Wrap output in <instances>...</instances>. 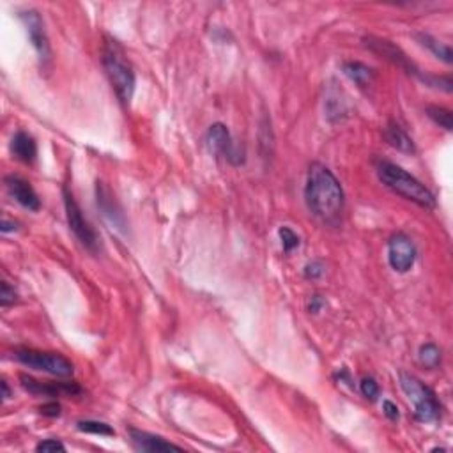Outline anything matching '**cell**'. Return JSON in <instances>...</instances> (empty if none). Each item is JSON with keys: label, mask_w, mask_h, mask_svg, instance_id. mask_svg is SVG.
Instances as JSON below:
<instances>
[{"label": "cell", "mask_w": 453, "mask_h": 453, "mask_svg": "<svg viewBox=\"0 0 453 453\" xmlns=\"http://www.w3.org/2000/svg\"><path fill=\"white\" fill-rule=\"evenodd\" d=\"M2 390H4V393H2V398H4V400H8V398L11 397V391H9L8 381H2Z\"/></svg>", "instance_id": "1f68e13d"}, {"label": "cell", "mask_w": 453, "mask_h": 453, "mask_svg": "<svg viewBox=\"0 0 453 453\" xmlns=\"http://www.w3.org/2000/svg\"><path fill=\"white\" fill-rule=\"evenodd\" d=\"M16 299H18L16 290L13 289L8 282H2V289H0V305L4 306V309H8L13 303H16Z\"/></svg>", "instance_id": "d4e9b609"}, {"label": "cell", "mask_w": 453, "mask_h": 453, "mask_svg": "<svg viewBox=\"0 0 453 453\" xmlns=\"http://www.w3.org/2000/svg\"><path fill=\"white\" fill-rule=\"evenodd\" d=\"M20 383H22L23 390L36 397H62V395L73 397V395L82 393V388L76 383H46V381H37L25 374L20 375Z\"/></svg>", "instance_id": "8fae6325"}, {"label": "cell", "mask_w": 453, "mask_h": 453, "mask_svg": "<svg viewBox=\"0 0 453 453\" xmlns=\"http://www.w3.org/2000/svg\"><path fill=\"white\" fill-rule=\"evenodd\" d=\"M60 404L59 402L52 400V402H46V404H43L41 407H39V412H41L43 417H48V418H57L60 417Z\"/></svg>", "instance_id": "83f0119b"}, {"label": "cell", "mask_w": 453, "mask_h": 453, "mask_svg": "<svg viewBox=\"0 0 453 453\" xmlns=\"http://www.w3.org/2000/svg\"><path fill=\"white\" fill-rule=\"evenodd\" d=\"M418 360L425 368H438L441 363V349L435 344H424L418 353Z\"/></svg>", "instance_id": "ffe728a7"}, {"label": "cell", "mask_w": 453, "mask_h": 453, "mask_svg": "<svg viewBox=\"0 0 453 453\" xmlns=\"http://www.w3.org/2000/svg\"><path fill=\"white\" fill-rule=\"evenodd\" d=\"M344 73L360 87L370 86L372 79H374V69L372 67H368L363 62H354V60L344 64Z\"/></svg>", "instance_id": "ac0fdd59"}, {"label": "cell", "mask_w": 453, "mask_h": 453, "mask_svg": "<svg viewBox=\"0 0 453 453\" xmlns=\"http://www.w3.org/2000/svg\"><path fill=\"white\" fill-rule=\"evenodd\" d=\"M103 67L121 103H130L135 94V71L126 59L123 46L116 39H107L104 43Z\"/></svg>", "instance_id": "3957f363"}, {"label": "cell", "mask_w": 453, "mask_h": 453, "mask_svg": "<svg viewBox=\"0 0 453 453\" xmlns=\"http://www.w3.org/2000/svg\"><path fill=\"white\" fill-rule=\"evenodd\" d=\"M414 37H417V41L420 43L421 46H425L428 52H432V55H435L438 59H441L442 62L449 64L453 60V52H452V48L446 45V43L438 41L435 37H432L431 34H425V32L414 34Z\"/></svg>", "instance_id": "e0dca14e"}, {"label": "cell", "mask_w": 453, "mask_h": 453, "mask_svg": "<svg viewBox=\"0 0 453 453\" xmlns=\"http://www.w3.org/2000/svg\"><path fill=\"white\" fill-rule=\"evenodd\" d=\"M324 264L320 260H312L305 266V276L310 280H317L324 275Z\"/></svg>", "instance_id": "4316f807"}, {"label": "cell", "mask_w": 453, "mask_h": 453, "mask_svg": "<svg viewBox=\"0 0 453 453\" xmlns=\"http://www.w3.org/2000/svg\"><path fill=\"white\" fill-rule=\"evenodd\" d=\"M6 186L8 191L11 194V197L18 202L20 205H23L29 211H39L41 208V201L37 197L36 190L30 186L29 181H25L20 175H8L6 177Z\"/></svg>", "instance_id": "5bb4252c"}, {"label": "cell", "mask_w": 453, "mask_h": 453, "mask_svg": "<svg viewBox=\"0 0 453 453\" xmlns=\"http://www.w3.org/2000/svg\"><path fill=\"white\" fill-rule=\"evenodd\" d=\"M365 46H367L368 50H372L374 53H377V55L384 57L386 60H390L391 64H395L397 67H400V69H404L405 73L412 74V76H418V79H421V69L417 66V64L412 62L411 59H409L407 55H405V52L402 48H398L397 45H393L391 41H388V39H383V37H374V36H368L363 39Z\"/></svg>", "instance_id": "ba28073f"}, {"label": "cell", "mask_w": 453, "mask_h": 453, "mask_svg": "<svg viewBox=\"0 0 453 453\" xmlns=\"http://www.w3.org/2000/svg\"><path fill=\"white\" fill-rule=\"evenodd\" d=\"M360 391L365 398L374 402L379 397V384L375 383L374 377H367V375H365L363 379L360 381Z\"/></svg>", "instance_id": "cb8c5ba5"}, {"label": "cell", "mask_w": 453, "mask_h": 453, "mask_svg": "<svg viewBox=\"0 0 453 453\" xmlns=\"http://www.w3.org/2000/svg\"><path fill=\"white\" fill-rule=\"evenodd\" d=\"M420 80L425 83V86L434 87V89H441L445 90V93H452L453 89V80L449 74H446V76H438V74L424 73Z\"/></svg>", "instance_id": "7402d4cb"}, {"label": "cell", "mask_w": 453, "mask_h": 453, "mask_svg": "<svg viewBox=\"0 0 453 453\" xmlns=\"http://www.w3.org/2000/svg\"><path fill=\"white\" fill-rule=\"evenodd\" d=\"M16 229H18V225H16L15 222H9L8 218H4V222H2V232H4V234L16 231Z\"/></svg>", "instance_id": "4dcf8cb0"}, {"label": "cell", "mask_w": 453, "mask_h": 453, "mask_svg": "<svg viewBox=\"0 0 453 453\" xmlns=\"http://www.w3.org/2000/svg\"><path fill=\"white\" fill-rule=\"evenodd\" d=\"M375 170L379 175L381 182L386 188H390L393 194L400 195L405 201L412 202V204L420 205V208L432 209L435 205V197L424 182L418 181L414 175L409 174L398 165L391 163V161L379 160L375 163Z\"/></svg>", "instance_id": "7a4b0ae2"}, {"label": "cell", "mask_w": 453, "mask_h": 453, "mask_svg": "<svg viewBox=\"0 0 453 453\" xmlns=\"http://www.w3.org/2000/svg\"><path fill=\"white\" fill-rule=\"evenodd\" d=\"M36 452L39 453H48V452H66V446L62 445L60 441H57V439H45V441L37 442L36 446Z\"/></svg>", "instance_id": "484cf974"}, {"label": "cell", "mask_w": 453, "mask_h": 453, "mask_svg": "<svg viewBox=\"0 0 453 453\" xmlns=\"http://www.w3.org/2000/svg\"><path fill=\"white\" fill-rule=\"evenodd\" d=\"M20 20H22L23 25H25L29 39L30 43H32L34 50L37 52V55H39V60H41L43 64L48 62L50 55H52V50H50V41L48 36H46L45 23H43L41 15L37 11H34V9H29V11L20 13Z\"/></svg>", "instance_id": "30bf717a"}, {"label": "cell", "mask_w": 453, "mask_h": 453, "mask_svg": "<svg viewBox=\"0 0 453 453\" xmlns=\"http://www.w3.org/2000/svg\"><path fill=\"white\" fill-rule=\"evenodd\" d=\"M278 236L280 239H282V248L285 253H290L294 248L299 246V236H297L290 226H280Z\"/></svg>", "instance_id": "603a6c76"}, {"label": "cell", "mask_w": 453, "mask_h": 453, "mask_svg": "<svg viewBox=\"0 0 453 453\" xmlns=\"http://www.w3.org/2000/svg\"><path fill=\"white\" fill-rule=\"evenodd\" d=\"M383 412H384V417H386L388 420H391V421H397L398 417H400V412H398L397 404H393L391 400H384L383 402Z\"/></svg>", "instance_id": "f546056e"}, {"label": "cell", "mask_w": 453, "mask_h": 453, "mask_svg": "<svg viewBox=\"0 0 453 453\" xmlns=\"http://www.w3.org/2000/svg\"><path fill=\"white\" fill-rule=\"evenodd\" d=\"M305 201L310 212L324 223H338L344 211L342 184L323 163H312L305 184Z\"/></svg>", "instance_id": "6da1fadb"}, {"label": "cell", "mask_w": 453, "mask_h": 453, "mask_svg": "<svg viewBox=\"0 0 453 453\" xmlns=\"http://www.w3.org/2000/svg\"><path fill=\"white\" fill-rule=\"evenodd\" d=\"M398 381H400L402 391L414 407V418L418 421L432 424V421H435L441 417V404H439L438 397H435V393L431 388L425 386L418 377L407 374V372H400Z\"/></svg>", "instance_id": "277c9868"}, {"label": "cell", "mask_w": 453, "mask_h": 453, "mask_svg": "<svg viewBox=\"0 0 453 453\" xmlns=\"http://www.w3.org/2000/svg\"><path fill=\"white\" fill-rule=\"evenodd\" d=\"M425 111H427L428 119H431L434 124H438L439 128H442V130L446 131L453 130L452 111H449L448 108L439 107V104H431V107H427V110Z\"/></svg>", "instance_id": "d6986e66"}, {"label": "cell", "mask_w": 453, "mask_h": 453, "mask_svg": "<svg viewBox=\"0 0 453 453\" xmlns=\"http://www.w3.org/2000/svg\"><path fill=\"white\" fill-rule=\"evenodd\" d=\"M417 260V246L405 234L391 236L388 241V262L397 273H407Z\"/></svg>", "instance_id": "9c48e42d"}, {"label": "cell", "mask_w": 453, "mask_h": 453, "mask_svg": "<svg viewBox=\"0 0 453 453\" xmlns=\"http://www.w3.org/2000/svg\"><path fill=\"white\" fill-rule=\"evenodd\" d=\"M62 198H64V209H66L67 225H69L71 232L76 236V239H79L87 250L96 252L97 246H100V239H97L96 231H94L93 226H90V223L87 222L82 209H80L79 202L74 201L73 194L67 190L66 186L62 188Z\"/></svg>", "instance_id": "8992f818"}, {"label": "cell", "mask_w": 453, "mask_h": 453, "mask_svg": "<svg viewBox=\"0 0 453 453\" xmlns=\"http://www.w3.org/2000/svg\"><path fill=\"white\" fill-rule=\"evenodd\" d=\"M205 142H208L211 153L225 158L234 167H239V165L245 163V153L234 144V138H232L231 131H229V128L225 124H212L208 130V135H205Z\"/></svg>", "instance_id": "52a82bcc"}, {"label": "cell", "mask_w": 453, "mask_h": 453, "mask_svg": "<svg viewBox=\"0 0 453 453\" xmlns=\"http://www.w3.org/2000/svg\"><path fill=\"white\" fill-rule=\"evenodd\" d=\"M15 358L25 367L46 372V374L57 375V377H69L74 372L73 363L59 353H46V351L23 347V349L15 351Z\"/></svg>", "instance_id": "5b68a950"}, {"label": "cell", "mask_w": 453, "mask_h": 453, "mask_svg": "<svg viewBox=\"0 0 453 453\" xmlns=\"http://www.w3.org/2000/svg\"><path fill=\"white\" fill-rule=\"evenodd\" d=\"M384 138H386V142L391 147L400 151V153H414V142H412V138L409 137L404 128L395 123V121H390V123L386 124V128H384Z\"/></svg>", "instance_id": "2e32d148"}, {"label": "cell", "mask_w": 453, "mask_h": 453, "mask_svg": "<svg viewBox=\"0 0 453 453\" xmlns=\"http://www.w3.org/2000/svg\"><path fill=\"white\" fill-rule=\"evenodd\" d=\"M324 306H326V301H324V297L319 296V294H313V296L309 297L306 309H309L310 313H319Z\"/></svg>", "instance_id": "f1b7e54d"}, {"label": "cell", "mask_w": 453, "mask_h": 453, "mask_svg": "<svg viewBox=\"0 0 453 453\" xmlns=\"http://www.w3.org/2000/svg\"><path fill=\"white\" fill-rule=\"evenodd\" d=\"M11 153L16 160L23 163H32L37 156V144L32 135L18 131L11 140Z\"/></svg>", "instance_id": "9a60e30c"}, {"label": "cell", "mask_w": 453, "mask_h": 453, "mask_svg": "<svg viewBox=\"0 0 453 453\" xmlns=\"http://www.w3.org/2000/svg\"><path fill=\"white\" fill-rule=\"evenodd\" d=\"M96 202L100 211L103 212V216L111 225L116 226V229H119V231L126 229V219H124L123 209L117 204L116 197L111 195V191L108 190L107 186L101 181L96 182Z\"/></svg>", "instance_id": "7c38bea8"}, {"label": "cell", "mask_w": 453, "mask_h": 453, "mask_svg": "<svg viewBox=\"0 0 453 453\" xmlns=\"http://www.w3.org/2000/svg\"><path fill=\"white\" fill-rule=\"evenodd\" d=\"M76 428L80 432H86V434H96V435H116V431L110 427L104 421H96V420H82L76 424Z\"/></svg>", "instance_id": "44dd1931"}, {"label": "cell", "mask_w": 453, "mask_h": 453, "mask_svg": "<svg viewBox=\"0 0 453 453\" xmlns=\"http://www.w3.org/2000/svg\"><path fill=\"white\" fill-rule=\"evenodd\" d=\"M128 434H130V441L133 445L135 449L138 452H181V446L174 445V442H168L167 439H163L161 435L156 434H149L145 431H138V428L130 427L128 428Z\"/></svg>", "instance_id": "4fadbf2b"}]
</instances>
